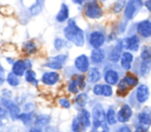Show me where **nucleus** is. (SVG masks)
Wrapping results in <instances>:
<instances>
[{"label":"nucleus","mask_w":151,"mask_h":132,"mask_svg":"<svg viewBox=\"0 0 151 132\" xmlns=\"http://www.w3.org/2000/svg\"><path fill=\"white\" fill-rule=\"evenodd\" d=\"M64 38L74 45L76 47H83L86 42L85 31L77 24L76 18H70L66 22V26L63 28Z\"/></svg>","instance_id":"obj_1"},{"label":"nucleus","mask_w":151,"mask_h":132,"mask_svg":"<svg viewBox=\"0 0 151 132\" xmlns=\"http://www.w3.org/2000/svg\"><path fill=\"white\" fill-rule=\"evenodd\" d=\"M91 116H92L91 132H110V126L106 121L105 108L103 104L96 103L92 106Z\"/></svg>","instance_id":"obj_2"},{"label":"nucleus","mask_w":151,"mask_h":132,"mask_svg":"<svg viewBox=\"0 0 151 132\" xmlns=\"http://www.w3.org/2000/svg\"><path fill=\"white\" fill-rule=\"evenodd\" d=\"M138 84H139L138 75L132 71H127L117 84V90L114 93L120 98H126Z\"/></svg>","instance_id":"obj_3"},{"label":"nucleus","mask_w":151,"mask_h":132,"mask_svg":"<svg viewBox=\"0 0 151 132\" xmlns=\"http://www.w3.org/2000/svg\"><path fill=\"white\" fill-rule=\"evenodd\" d=\"M150 95H151V90H150L149 85L145 84V82L138 84L133 88V91L127 95L129 104L133 108H139L143 104H145L149 100Z\"/></svg>","instance_id":"obj_4"},{"label":"nucleus","mask_w":151,"mask_h":132,"mask_svg":"<svg viewBox=\"0 0 151 132\" xmlns=\"http://www.w3.org/2000/svg\"><path fill=\"white\" fill-rule=\"evenodd\" d=\"M83 13L90 20H100L104 16V9L98 0H86L83 5Z\"/></svg>","instance_id":"obj_5"},{"label":"nucleus","mask_w":151,"mask_h":132,"mask_svg":"<svg viewBox=\"0 0 151 132\" xmlns=\"http://www.w3.org/2000/svg\"><path fill=\"white\" fill-rule=\"evenodd\" d=\"M122 72L123 70L117 66L116 64H110L107 66L103 67V79L104 82L111 86H117L119 80L122 79Z\"/></svg>","instance_id":"obj_6"},{"label":"nucleus","mask_w":151,"mask_h":132,"mask_svg":"<svg viewBox=\"0 0 151 132\" xmlns=\"http://www.w3.org/2000/svg\"><path fill=\"white\" fill-rule=\"evenodd\" d=\"M106 33L104 29L94 28L90 31L86 35V41L91 48H103V46L106 44Z\"/></svg>","instance_id":"obj_7"},{"label":"nucleus","mask_w":151,"mask_h":132,"mask_svg":"<svg viewBox=\"0 0 151 132\" xmlns=\"http://www.w3.org/2000/svg\"><path fill=\"white\" fill-rule=\"evenodd\" d=\"M143 8H144V0H126L123 11V18L127 21H132Z\"/></svg>","instance_id":"obj_8"},{"label":"nucleus","mask_w":151,"mask_h":132,"mask_svg":"<svg viewBox=\"0 0 151 132\" xmlns=\"http://www.w3.org/2000/svg\"><path fill=\"white\" fill-rule=\"evenodd\" d=\"M124 46H123V38L117 39L113 45H110L106 50V58L111 64H117L120 59V55L123 53Z\"/></svg>","instance_id":"obj_9"},{"label":"nucleus","mask_w":151,"mask_h":132,"mask_svg":"<svg viewBox=\"0 0 151 132\" xmlns=\"http://www.w3.org/2000/svg\"><path fill=\"white\" fill-rule=\"evenodd\" d=\"M0 105L6 110L8 117H9L13 121H15V120L19 119V116H20V113H21V108H20L19 104H17V103H15L14 100H12V99H7V98H2V97H1V99H0Z\"/></svg>","instance_id":"obj_10"},{"label":"nucleus","mask_w":151,"mask_h":132,"mask_svg":"<svg viewBox=\"0 0 151 132\" xmlns=\"http://www.w3.org/2000/svg\"><path fill=\"white\" fill-rule=\"evenodd\" d=\"M68 60L67 53H59L57 55H53L47 59V61L44 64V67L50 68L52 71H60L64 68V65Z\"/></svg>","instance_id":"obj_11"},{"label":"nucleus","mask_w":151,"mask_h":132,"mask_svg":"<svg viewBox=\"0 0 151 132\" xmlns=\"http://www.w3.org/2000/svg\"><path fill=\"white\" fill-rule=\"evenodd\" d=\"M142 44V39L139 38V35L137 33H132V34H127L125 38H123V46L125 51L129 52H138L140 50V45Z\"/></svg>","instance_id":"obj_12"},{"label":"nucleus","mask_w":151,"mask_h":132,"mask_svg":"<svg viewBox=\"0 0 151 132\" xmlns=\"http://www.w3.org/2000/svg\"><path fill=\"white\" fill-rule=\"evenodd\" d=\"M134 31L143 40L151 39V19H143L134 24Z\"/></svg>","instance_id":"obj_13"},{"label":"nucleus","mask_w":151,"mask_h":132,"mask_svg":"<svg viewBox=\"0 0 151 132\" xmlns=\"http://www.w3.org/2000/svg\"><path fill=\"white\" fill-rule=\"evenodd\" d=\"M73 67L76 68V71L78 73H81V74H85L87 73V71L90 70L91 67V60H90V57L86 55L85 53H81L79 55H77L73 60Z\"/></svg>","instance_id":"obj_14"},{"label":"nucleus","mask_w":151,"mask_h":132,"mask_svg":"<svg viewBox=\"0 0 151 132\" xmlns=\"http://www.w3.org/2000/svg\"><path fill=\"white\" fill-rule=\"evenodd\" d=\"M133 114V107L129 103H124L117 110V120L120 124H126L132 119Z\"/></svg>","instance_id":"obj_15"},{"label":"nucleus","mask_w":151,"mask_h":132,"mask_svg":"<svg viewBox=\"0 0 151 132\" xmlns=\"http://www.w3.org/2000/svg\"><path fill=\"white\" fill-rule=\"evenodd\" d=\"M136 125L150 127L151 126V105L142 107L136 114Z\"/></svg>","instance_id":"obj_16"},{"label":"nucleus","mask_w":151,"mask_h":132,"mask_svg":"<svg viewBox=\"0 0 151 132\" xmlns=\"http://www.w3.org/2000/svg\"><path fill=\"white\" fill-rule=\"evenodd\" d=\"M60 73L58 71H45L40 77V82L45 86H54L60 81Z\"/></svg>","instance_id":"obj_17"},{"label":"nucleus","mask_w":151,"mask_h":132,"mask_svg":"<svg viewBox=\"0 0 151 132\" xmlns=\"http://www.w3.org/2000/svg\"><path fill=\"white\" fill-rule=\"evenodd\" d=\"M118 62H119V67L123 71H125V72L131 71L133 62H134V54L132 52H129V51H123Z\"/></svg>","instance_id":"obj_18"},{"label":"nucleus","mask_w":151,"mask_h":132,"mask_svg":"<svg viewBox=\"0 0 151 132\" xmlns=\"http://www.w3.org/2000/svg\"><path fill=\"white\" fill-rule=\"evenodd\" d=\"M106 50L104 48H92L91 54H90V60L91 64H93L94 66H99L103 65L106 60Z\"/></svg>","instance_id":"obj_19"},{"label":"nucleus","mask_w":151,"mask_h":132,"mask_svg":"<svg viewBox=\"0 0 151 132\" xmlns=\"http://www.w3.org/2000/svg\"><path fill=\"white\" fill-rule=\"evenodd\" d=\"M39 51V46L34 40H27L21 46V52L26 58H29L34 54H37Z\"/></svg>","instance_id":"obj_20"},{"label":"nucleus","mask_w":151,"mask_h":132,"mask_svg":"<svg viewBox=\"0 0 151 132\" xmlns=\"http://www.w3.org/2000/svg\"><path fill=\"white\" fill-rule=\"evenodd\" d=\"M55 21L58 24H65L67 22V20L70 19V6L66 2H61L58 13L54 16Z\"/></svg>","instance_id":"obj_21"},{"label":"nucleus","mask_w":151,"mask_h":132,"mask_svg":"<svg viewBox=\"0 0 151 132\" xmlns=\"http://www.w3.org/2000/svg\"><path fill=\"white\" fill-rule=\"evenodd\" d=\"M101 79H103V73L99 70V67L98 66L90 67V70L87 71V74H86V81L90 82L91 85H94V84L99 82Z\"/></svg>","instance_id":"obj_22"},{"label":"nucleus","mask_w":151,"mask_h":132,"mask_svg":"<svg viewBox=\"0 0 151 132\" xmlns=\"http://www.w3.org/2000/svg\"><path fill=\"white\" fill-rule=\"evenodd\" d=\"M27 66H26V62H25V58H20V59H17L13 65H11V72L14 73L15 75L18 77H24L25 72L27 71Z\"/></svg>","instance_id":"obj_23"},{"label":"nucleus","mask_w":151,"mask_h":132,"mask_svg":"<svg viewBox=\"0 0 151 132\" xmlns=\"http://www.w3.org/2000/svg\"><path fill=\"white\" fill-rule=\"evenodd\" d=\"M76 117L79 119V121L84 125V127H85L86 130L92 126V116H91V111H88L86 107L79 110Z\"/></svg>","instance_id":"obj_24"},{"label":"nucleus","mask_w":151,"mask_h":132,"mask_svg":"<svg viewBox=\"0 0 151 132\" xmlns=\"http://www.w3.org/2000/svg\"><path fill=\"white\" fill-rule=\"evenodd\" d=\"M87 101H88V95H87V93H86V92H79L78 94L74 95V99H73L72 105L79 111V110H81V108H85Z\"/></svg>","instance_id":"obj_25"},{"label":"nucleus","mask_w":151,"mask_h":132,"mask_svg":"<svg viewBox=\"0 0 151 132\" xmlns=\"http://www.w3.org/2000/svg\"><path fill=\"white\" fill-rule=\"evenodd\" d=\"M50 123H51V116H50V114H46V113H39V114H35L33 125L37 126V127L42 128V127L47 126Z\"/></svg>","instance_id":"obj_26"},{"label":"nucleus","mask_w":151,"mask_h":132,"mask_svg":"<svg viewBox=\"0 0 151 132\" xmlns=\"http://www.w3.org/2000/svg\"><path fill=\"white\" fill-rule=\"evenodd\" d=\"M105 116H106V121H107L109 126H114L118 123V120H117V111H116L113 105L107 106V108L105 110Z\"/></svg>","instance_id":"obj_27"},{"label":"nucleus","mask_w":151,"mask_h":132,"mask_svg":"<svg viewBox=\"0 0 151 132\" xmlns=\"http://www.w3.org/2000/svg\"><path fill=\"white\" fill-rule=\"evenodd\" d=\"M24 79H25V81H26L27 84H29V85H32V86H38L39 82H40V79H38L37 73H35V71H34L33 68H29V70H27V71L25 72Z\"/></svg>","instance_id":"obj_28"},{"label":"nucleus","mask_w":151,"mask_h":132,"mask_svg":"<svg viewBox=\"0 0 151 132\" xmlns=\"http://www.w3.org/2000/svg\"><path fill=\"white\" fill-rule=\"evenodd\" d=\"M34 118H35V114H34V111H29V112H21L20 116H19V121H21L25 126H28V125H33L34 123Z\"/></svg>","instance_id":"obj_29"},{"label":"nucleus","mask_w":151,"mask_h":132,"mask_svg":"<svg viewBox=\"0 0 151 132\" xmlns=\"http://www.w3.org/2000/svg\"><path fill=\"white\" fill-rule=\"evenodd\" d=\"M42 8H44V1H40V0H35L28 8H27V12L29 14V16H35L38 14H40L42 12Z\"/></svg>","instance_id":"obj_30"},{"label":"nucleus","mask_w":151,"mask_h":132,"mask_svg":"<svg viewBox=\"0 0 151 132\" xmlns=\"http://www.w3.org/2000/svg\"><path fill=\"white\" fill-rule=\"evenodd\" d=\"M66 90H67V92H68L70 94H73V95L78 94V93L80 92V87H79V85H78V81H77V79H76V75L68 79L67 85H66Z\"/></svg>","instance_id":"obj_31"},{"label":"nucleus","mask_w":151,"mask_h":132,"mask_svg":"<svg viewBox=\"0 0 151 132\" xmlns=\"http://www.w3.org/2000/svg\"><path fill=\"white\" fill-rule=\"evenodd\" d=\"M6 84H7L9 87L15 88V87H18V86L21 84V79H20V77L15 75L14 73H12V72L9 71V72L7 73V75H6Z\"/></svg>","instance_id":"obj_32"},{"label":"nucleus","mask_w":151,"mask_h":132,"mask_svg":"<svg viewBox=\"0 0 151 132\" xmlns=\"http://www.w3.org/2000/svg\"><path fill=\"white\" fill-rule=\"evenodd\" d=\"M138 59L144 61H151V46L150 45H142L139 50Z\"/></svg>","instance_id":"obj_33"},{"label":"nucleus","mask_w":151,"mask_h":132,"mask_svg":"<svg viewBox=\"0 0 151 132\" xmlns=\"http://www.w3.org/2000/svg\"><path fill=\"white\" fill-rule=\"evenodd\" d=\"M125 4H126V0H116V1L112 4V6H111L112 13H114V14L123 13L124 7H125Z\"/></svg>","instance_id":"obj_34"},{"label":"nucleus","mask_w":151,"mask_h":132,"mask_svg":"<svg viewBox=\"0 0 151 132\" xmlns=\"http://www.w3.org/2000/svg\"><path fill=\"white\" fill-rule=\"evenodd\" d=\"M67 42L68 41L65 38H63V37H55L54 40H53V47L57 51H61V50H64L67 46Z\"/></svg>","instance_id":"obj_35"},{"label":"nucleus","mask_w":151,"mask_h":132,"mask_svg":"<svg viewBox=\"0 0 151 132\" xmlns=\"http://www.w3.org/2000/svg\"><path fill=\"white\" fill-rule=\"evenodd\" d=\"M71 128H72V132H86V128H85L84 125L79 121V119H78L77 117H74V118L72 119Z\"/></svg>","instance_id":"obj_36"},{"label":"nucleus","mask_w":151,"mask_h":132,"mask_svg":"<svg viewBox=\"0 0 151 132\" xmlns=\"http://www.w3.org/2000/svg\"><path fill=\"white\" fill-rule=\"evenodd\" d=\"M113 94H114L113 86L107 85V84L104 82V85H103V93H101V97H104V98H111Z\"/></svg>","instance_id":"obj_37"},{"label":"nucleus","mask_w":151,"mask_h":132,"mask_svg":"<svg viewBox=\"0 0 151 132\" xmlns=\"http://www.w3.org/2000/svg\"><path fill=\"white\" fill-rule=\"evenodd\" d=\"M58 105L60 106V107H63V108H71V106H72V101L68 99V98H66V97H60L59 99H58Z\"/></svg>","instance_id":"obj_38"},{"label":"nucleus","mask_w":151,"mask_h":132,"mask_svg":"<svg viewBox=\"0 0 151 132\" xmlns=\"http://www.w3.org/2000/svg\"><path fill=\"white\" fill-rule=\"evenodd\" d=\"M103 85H104V82H97V84L92 85V93H93V95H96V97H101V93H103Z\"/></svg>","instance_id":"obj_39"},{"label":"nucleus","mask_w":151,"mask_h":132,"mask_svg":"<svg viewBox=\"0 0 151 132\" xmlns=\"http://www.w3.org/2000/svg\"><path fill=\"white\" fill-rule=\"evenodd\" d=\"M127 22H129V21H127V20H125L124 18L119 21L118 27H117V28H118V33H119V34L125 33V31H126V26H127Z\"/></svg>","instance_id":"obj_40"},{"label":"nucleus","mask_w":151,"mask_h":132,"mask_svg":"<svg viewBox=\"0 0 151 132\" xmlns=\"http://www.w3.org/2000/svg\"><path fill=\"white\" fill-rule=\"evenodd\" d=\"M6 75H7L6 68L0 64V87L6 82Z\"/></svg>","instance_id":"obj_41"},{"label":"nucleus","mask_w":151,"mask_h":132,"mask_svg":"<svg viewBox=\"0 0 151 132\" xmlns=\"http://www.w3.org/2000/svg\"><path fill=\"white\" fill-rule=\"evenodd\" d=\"M114 132H132V128L127 124H120Z\"/></svg>","instance_id":"obj_42"},{"label":"nucleus","mask_w":151,"mask_h":132,"mask_svg":"<svg viewBox=\"0 0 151 132\" xmlns=\"http://www.w3.org/2000/svg\"><path fill=\"white\" fill-rule=\"evenodd\" d=\"M1 97H2V98H7V99H12L13 93H12V91H11V90L2 88V90H1Z\"/></svg>","instance_id":"obj_43"},{"label":"nucleus","mask_w":151,"mask_h":132,"mask_svg":"<svg viewBox=\"0 0 151 132\" xmlns=\"http://www.w3.org/2000/svg\"><path fill=\"white\" fill-rule=\"evenodd\" d=\"M133 132H150V131H149V127L140 126V125H136V126H134V131H133Z\"/></svg>","instance_id":"obj_44"},{"label":"nucleus","mask_w":151,"mask_h":132,"mask_svg":"<svg viewBox=\"0 0 151 132\" xmlns=\"http://www.w3.org/2000/svg\"><path fill=\"white\" fill-rule=\"evenodd\" d=\"M144 7L147 9V12L151 13V1H149V0H144Z\"/></svg>","instance_id":"obj_45"},{"label":"nucleus","mask_w":151,"mask_h":132,"mask_svg":"<svg viewBox=\"0 0 151 132\" xmlns=\"http://www.w3.org/2000/svg\"><path fill=\"white\" fill-rule=\"evenodd\" d=\"M71 1H72V4H74V5L83 6V5L85 4V1H86V0H71Z\"/></svg>","instance_id":"obj_46"},{"label":"nucleus","mask_w":151,"mask_h":132,"mask_svg":"<svg viewBox=\"0 0 151 132\" xmlns=\"http://www.w3.org/2000/svg\"><path fill=\"white\" fill-rule=\"evenodd\" d=\"M28 132H42V131H41V128H40V127H37V126H32V127L28 130Z\"/></svg>","instance_id":"obj_47"},{"label":"nucleus","mask_w":151,"mask_h":132,"mask_svg":"<svg viewBox=\"0 0 151 132\" xmlns=\"http://www.w3.org/2000/svg\"><path fill=\"white\" fill-rule=\"evenodd\" d=\"M15 60H17V59H14V58H9V57H7V58H6V61H7L9 65H13V62H14Z\"/></svg>","instance_id":"obj_48"},{"label":"nucleus","mask_w":151,"mask_h":132,"mask_svg":"<svg viewBox=\"0 0 151 132\" xmlns=\"http://www.w3.org/2000/svg\"><path fill=\"white\" fill-rule=\"evenodd\" d=\"M98 1H99V2H106L107 0H98Z\"/></svg>","instance_id":"obj_49"},{"label":"nucleus","mask_w":151,"mask_h":132,"mask_svg":"<svg viewBox=\"0 0 151 132\" xmlns=\"http://www.w3.org/2000/svg\"><path fill=\"white\" fill-rule=\"evenodd\" d=\"M40 1H45V0H40Z\"/></svg>","instance_id":"obj_50"},{"label":"nucleus","mask_w":151,"mask_h":132,"mask_svg":"<svg viewBox=\"0 0 151 132\" xmlns=\"http://www.w3.org/2000/svg\"><path fill=\"white\" fill-rule=\"evenodd\" d=\"M0 64H1V61H0Z\"/></svg>","instance_id":"obj_51"},{"label":"nucleus","mask_w":151,"mask_h":132,"mask_svg":"<svg viewBox=\"0 0 151 132\" xmlns=\"http://www.w3.org/2000/svg\"><path fill=\"white\" fill-rule=\"evenodd\" d=\"M149 1H151V0H149Z\"/></svg>","instance_id":"obj_52"}]
</instances>
